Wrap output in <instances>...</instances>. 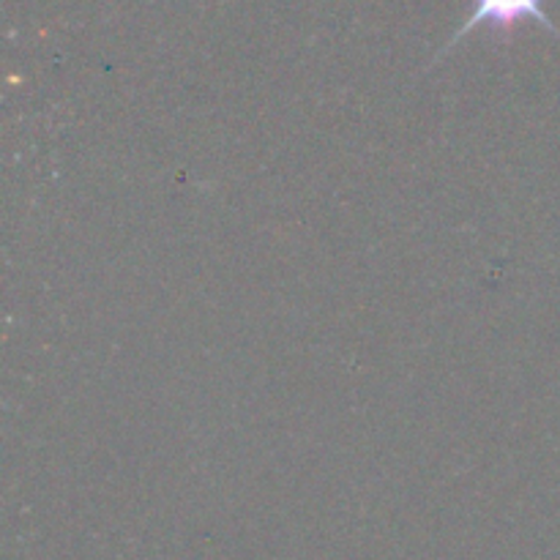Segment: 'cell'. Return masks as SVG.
<instances>
[{
  "label": "cell",
  "mask_w": 560,
  "mask_h": 560,
  "mask_svg": "<svg viewBox=\"0 0 560 560\" xmlns=\"http://www.w3.org/2000/svg\"><path fill=\"white\" fill-rule=\"evenodd\" d=\"M525 20L539 22L541 27H547V31L560 36L558 27L552 25V20L547 16L545 0H470V16L465 20V25L454 33V38L446 44V49H452L459 38H465L479 25H490L495 27V31H512L514 25H520V22ZM446 49H443V52H446Z\"/></svg>",
  "instance_id": "obj_1"
}]
</instances>
